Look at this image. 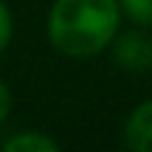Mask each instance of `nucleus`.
Instances as JSON below:
<instances>
[{"label":"nucleus","instance_id":"obj_6","mask_svg":"<svg viewBox=\"0 0 152 152\" xmlns=\"http://www.w3.org/2000/svg\"><path fill=\"white\" fill-rule=\"evenodd\" d=\"M13 40V13L5 0H0V53L11 45Z\"/></svg>","mask_w":152,"mask_h":152},{"label":"nucleus","instance_id":"obj_1","mask_svg":"<svg viewBox=\"0 0 152 152\" xmlns=\"http://www.w3.org/2000/svg\"><path fill=\"white\" fill-rule=\"evenodd\" d=\"M120 24L118 0H53L45 16V35L61 56L91 59L110 51Z\"/></svg>","mask_w":152,"mask_h":152},{"label":"nucleus","instance_id":"obj_5","mask_svg":"<svg viewBox=\"0 0 152 152\" xmlns=\"http://www.w3.org/2000/svg\"><path fill=\"white\" fill-rule=\"evenodd\" d=\"M123 21H128L131 27H142L152 29V0H118Z\"/></svg>","mask_w":152,"mask_h":152},{"label":"nucleus","instance_id":"obj_7","mask_svg":"<svg viewBox=\"0 0 152 152\" xmlns=\"http://www.w3.org/2000/svg\"><path fill=\"white\" fill-rule=\"evenodd\" d=\"M11 110H13V94H11V88L5 86V80H0V128H3L5 120L11 118Z\"/></svg>","mask_w":152,"mask_h":152},{"label":"nucleus","instance_id":"obj_3","mask_svg":"<svg viewBox=\"0 0 152 152\" xmlns=\"http://www.w3.org/2000/svg\"><path fill=\"white\" fill-rule=\"evenodd\" d=\"M123 144L134 152H152V99L136 104L123 123Z\"/></svg>","mask_w":152,"mask_h":152},{"label":"nucleus","instance_id":"obj_4","mask_svg":"<svg viewBox=\"0 0 152 152\" xmlns=\"http://www.w3.org/2000/svg\"><path fill=\"white\" fill-rule=\"evenodd\" d=\"M5 152H59V142L48 136L45 131L29 128V131H16L0 144Z\"/></svg>","mask_w":152,"mask_h":152},{"label":"nucleus","instance_id":"obj_2","mask_svg":"<svg viewBox=\"0 0 152 152\" xmlns=\"http://www.w3.org/2000/svg\"><path fill=\"white\" fill-rule=\"evenodd\" d=\"M112 61L131 75H144L152 69V35L147 29L134 27L128 32H118L110 45Z\"/></svg>","mask_w":152,"mask_h":152}]
</instances>
